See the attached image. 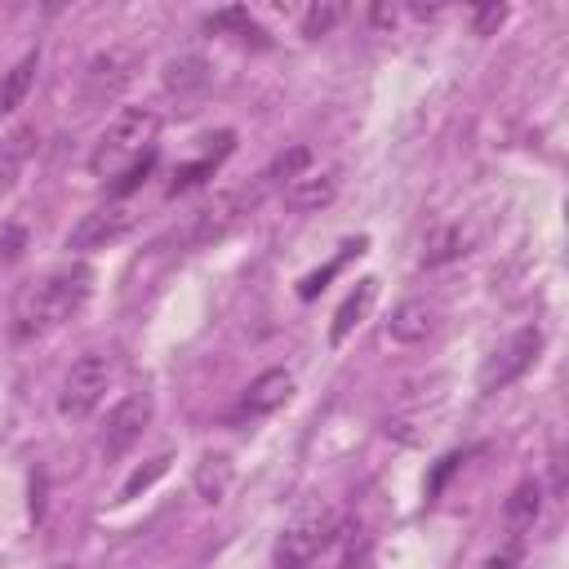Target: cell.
<instances>
[{
    "mask_svg": "<svg viewBox=\"0 0 569 569\" xmlns=\"http://www.w3.org/2000/svg\"><path fill=\"white\" fill-rule=\"evenodd\" d=\"M347 18V9L342 4H311L307 13H302V36L307 40H316V36H325L333 22H342Z\"/></svg>",
    "mask_w": 569,
    "mask_h": 569,
    "instance_id": "cell-22",
    "label": "cell"
},
{
    "mask_svg": "<svg viewBox=\"0 0 569 569\" xmlns=\"http://www.w3.org/2000/svg\"><path fill=\"white\" fill-rule=\"evenodd\" d=\"M333 191H338V178H333V173H307V178H293V182L284 187V204L298 209V213H311V209L329 204Z\"/></svg>",
    "mask_w": 569,
    "mask_h": 569,
    "instance_id": "cell-15",
    "label": "cell"
},
{
    "mask_svg": "<svg viewBox=\"0 0 569 569\" xmlns=\"http://www.w3.org/2000/svg\"><path fill=\"white\" fill-rule=\"evenodd\" d=\"M89 289H93V271H89L84 262L53 267V271H44L40 280L22 284V293L13 298V325H9L13 338H18V342H31V338L58 329L62 320H71V316L84 307Z\"/></svg>",
    "mask_w": 569,
    "mask_h": 569,
    "instance_id": "cell-1",
    "label": "cell"
},
{
    "mask_svg": "<svg viewBox=\"0 0 569 569\" xmlns=\"http://www.w3.org/2000/svg\"><path fill=\"white\" fill-rule=\"evenodd\" d=\"M160 80H164L169 93L191 98V93H200V89L209 84V62L196 58V53H178V58L164 62V76H160Z\"/></svg>",
    "mask_w": 569,
    "mask_h": 569,
    "instance_id": "cell-14",
    "label": "cell"
},
{
    "mask_svg": "<svg viewBox=\"0 0 569 569\" xmlns=\"http://www.w3.org/2000/svg\"><path fill=\"white\" fill-rule=\"evenodd\" d=\"M249 213V200H244V191H227V196H213L209 204H200L187 222H182V231H178V244H191V249H200V244H213V240H222L240 218Z\"/></svg>",
    "mask_w": 569,
    "mask_h": 569,
    "instance_id": "cell-8",
    "label": "cell"
},
{
    "mask_svg": "<svg viewBox=\"0 0 569 569\" xmlns=\"http://www.w3.org/2000/svg\"><path fill=\"white\" fill-rule=\"evenodd\" d=\"M373 22H396V9H373Z\"/></svg>",
    "mask_w": 569,
    "mask_h": 569,
    "instance_id": "cell-29",
    "label": "cell"
},
{
    "mask_svg": "<svg viewBox=\"0 0 569 569\" xmlns=\"http://www.w3.org/2000/svg\"><path fill=\"white\" fill-rule=\"evenodd\" d=\"M431 329H436V311H431L422 298L400 302V307L391 311V320H387V333H391L396 342H422Z\"/></svg>",
    "mask_w": 569,
    "mask_h": 569,
    "instance_id": "cell-13",
    "label": "cell"
},
{
    "mask_svg": "<svg viewBox=\"0 0 569 569\" xmlns=\"http://www.w3.org/2000/svg\"><path fill=\"white\" fill-rule=\"evenodd\" d=\"M36 71H40V53H27V58H18V62L4 71V80H0V116H9L13 107H22V98H27L31 80H36Z\"/></svg>",
    "mask_w": 569,
    "mask_h": 569,
    "instance_id": "cell-17",
    "label": "cell"
},
{
    "mask_svg": "<svg viewBox=\"0 0 569 569\" xmlns=\"http://www.w3.org/2000/svg\"><path fill=\"white\" fill-rule=\"evenodd\" d=\"M142 71V53L133 44H107L102 53L89 58L84 67V102L89 107H102V102H116Z\"/></svg>",
    "mask_w": 569,
    "mask_h": 569,
    "instance_id": "cell-4",
    "label": "cell"
},
{
    "mask_svg": "<svg viewBox=\"0 0 569 569\" xmlns=\"http://www.w3.org/2000/svg\"><path fill=\"white\" fill-rule=\"evenodd\" d=\"M467 253V236L462 227H436L422 244V267H440V262H453Z\"/></svg>",
    "mask_w": 569,
    "mask_h": 569,
    "instance_id": "cell-18",
    "label": "cell"
},
{
    "mask_svg": "<svg viewBox=\"0 0 569 569\" xmlns=\"http://www.w3.org/2000/svg\"><path fill=\"white\" fill-rule=\"evenodd\" d=\"M147 422H151V396H147V391L124 396V400L107 413V422H102V431H98V449H102L107 458L129 453V449L142 440Z\"/></svg>",
    "mask_w": 569,
    "mask_h": 569,
    "instance_id": "cell-9",
    "label": "cell"
},
{
    "mask_svg": "<svg viewBox=\"0 0 569 569\" xmlns=\"http://www.w3.org/2000/svg\"><path fill=\"white\" fill-rule=\"evenodd\" d=\"M338 569H373V542L365 538V529H356V538L347 542V551H342Z\"/></svg>",
    "mask_w": 569,
    "mask_h": 569,
    "instance_id": "cell-23",
    "label": "cell"
},
{
    "mask_svg": "<svg viewBox=\"0 0 569 569\" xmlns=\"http://www.w3.org/2000/svg\"><path fill=\"white\" fill-rule=\"evenodd\" d=\"M338 529H342V520H338V511H329V507L289 520L284 533L276 538V569H307V565L338 538Z\"/></svg>",
    "mask_w": 569,
    "mask_h": 569,
    "instance_id": "cell-3",
    "label": "cell"
},
{
    "mask_svg": "<svg viewBox=\"0 0 569 569\" xmlns=\"http://www.w3.org/2000/svg\"><path fill=\"white\" fill-rule=\"evenodd\" d=\"M289 396H293V373H289V369H267V373H258V378L249 382V391H244V400H240V413L267 418V413L284 409Z\"/></svg>",
    "mask_w": 569,
    "mask_h": 569,
    "instance_id": "cell-11",
    "label": "cell"
},
{
    "mask_svg": "<svg viewBox=\"0 0 569 569\" xmlns=\"http://www.w3.org/2000/svg\"><path fill=\"white\" fill-rule=\"evenodd\" d=\"M156 133H160V116H156L151 107H124V111L107 124V133L98 138V147H93V156H89V169H93L98 178H111V182H116L129 164H138L142 156H151Z\"/></svg>",
    "mask_w": 569,
    "mask_h": 569,
    "instance_id": "cell-2",
    "label": "cell"
},
{
    "mask_svg": "<svg viewBox=\"0 0 569 569\" xmlns=\"http://www.w3.org/2000/svg\"><path fill=\"white\" fill-rule=\"evenodd\" d=\"M22 249H27V231L22 227H0V258L4 262H13V258H22Z\"/></svg>",
    "mask_w": 569,
    "mask_h": 569,
    "instance_id": "cell-26",
    "label": "cell"
},
{
    "mask_svg": "<svg viewBox=\"0 0 569 569\" xmlns=\"http://www.w3.org/2000/svg\"><path fill=\"white\" fill-rule=\"evenodd\" d=\"M538 507H542V485H538V480H520V485L511 489V498L502 502V516H507V525L525 529V525H533Z\"/></svg>",
    "mask_w": 569,
    "mask_h": 569,
    "instance_id": "cell-19",
    "label": "cell"
},
{
    "mask_svg": "<svg viewBox=\"0 0 569 569\" xmlns=\"http://www.w3.org/2000/svg\"><path fill=\"white\" fill-rule=\"evenodd\" d=\"M151 164H156V156H142L138 164H129V169H124V173H120V178L111 182V196H116V200H124V196H129V191H133L138 182H147V173H151Z\"/></svg>",
    "mask_w": 569,
    "mask_h": 569,
    "instance_id": "cell-24",
    "label": "cell"
},
{
    "mask_svg": "<svg viewBox=\"0 0 569 569\" xmlns=\"http://www.w3.org/2000/svg\"><path fill=\"white\" fill-rule=\"evenodd\" d=\"M516 560H520V551H516V547H507V551L489 556V565H485V569H516Z\"/></svg>",
    "mask_w": 569,
    "mask_h": 569,
    "instance_id": "cell-28",
    "label": "cell"
},
{
    "mask_svg": "<svg viewBox=\"0 0 569 569\" xmlns=\"http://www.w3.org/2000/svg\"><path fill=\"white\" fill-rule=\"evenodd\" d=\"M138 204L129 200H111V204H98L89 209L71 231H67V249H102V244H116L124 240L133 227H138Z\"/></svg>",
    "mask_w": 569,
    "mask_h": 569,
    "instance_id": "cell-7",
    "label": "cell"
},
{
    "mask_svg": "<svg viewBox=\"0 0 569 569\" xmlns=\"http://www.w3.org/2000/svg\"><path fill=\"white\" fill-rule=\"evenodd\" d=\"M338 267H342V258H333V262H329V267H325V271H316V276H307V280H302V284H298V293H302V298H316V293H320V289H325V280H329V276H333V271H338Z\"/></svg>",
    "mask_w": 569,
    "mask_h": 569,
    "instance_id": "cell-27",
    "label": "cell"
},
{
    "mask_svg": "<svg viewBox=\"0 0 569 569\" xmlns=\"http://www.w3.org/2000/svg\"><path fill=\"white\" fill-rule=\"evenodd\" d=\"M27 151H31V129H18L9 142H0V196H4V191L18 182Z\"/></svg>",
    "mask_w": 569,
    "mask_h": 569,
    "instance_id": "cell-20",
    "label": "cell"
},
{
    "mask_svg": "<svg viewBox=\"0 0 569 569\" xmlns=\"http://www.w3.org/2000/svg\"><path fill=\"white\" fill-rule=\"evenodd\" d=\"M169 462H173V458H169V453H160V458H151L147 467H138V471L124 480V489H120V502H129V498H138L142 489H151V485H156V480L169 471Z\"/></svg>",
    "mask_w": 569,
    "mask_h": 569,
    "instance_id": "cell-21",
    "label": "cell"
},
{
    "mask_svg": "<svg viewBox=\"0 0 569 569\" xmlns=\"http://www.w3.org/2000/svg\"><path fill=\"white\" fill-rule=\"evenodd\" d=\"M538 351H542V329H533V325L516 329V333L480 365V391H502V387H511L520 373L533 369Z\"/></svg>",
    "mask_w": 569,
    "mask_h": 569,
    "instance_id": "cell-6",
    "label": "cell"
},
{
    "mask_svg": "<svg viewBox=\"0 0 569 569\" xmlns=\"http://www.w3.org/2000/svg\"><path fill=\"white\" fill-rule=\"evenodd\" d=\"M307 164H311V151H307V147H289V151H280V156H276V160H271V164H267L249 187H240V191H244V200H249V209H253V204H262L276 187H289L293 178H302V169H307Z\"/></svg>",
    "mask_w": 569,
    "mask_h": 569,
    "instance_id": "cell-10",
    "label": "cell"
},
{
    "mask_svg": "<svg viewBox=\"0 0 569 569\" xmlns=\"http://www.w3.org/2000/svg\"><path fill=\"white\" fill-rule=\"evenodd\" d=\"M107 387H111V360L98 356V351L80 356V360L67 369V378H62L58 413H62V418H89V413L102 405Z\"/></svg>",
    "mask_w": 569,
    "mask_h": 569,
    "instance_id": "cell-5",
    "label": "cell"
},
{
    "mask_svg": "<svg viewBox=\"0 0 569 569\" xmlns=\"http://www.w3.org/2000/svg\"><path fill=\"white\" fill-rule=\"evenodd\" d=\"M373 298H378V280L373 276H365V280H356V289L342 298V307L333 311V325H329V338L333 342H342L360 320H365V311L373 307Z\"/></svg>",
    "mask_w": 569,
    "mask_h": 569,
    "instance_id": "cell-12",
    "label": "cell"
},
{
    "mask_svg": "<svg viewBox=\"0 0 569 569\" xmlns=\"http://www.w3.org/2000/svg\"><path fill=\"white\" fill-rule=\"evenodd\" d=\"M502 18H507V4H480V9L471 13V31H476V36H493V31L502 27Z\"/></svg>",
    "mask_w": 569,
    "mask_h": 569,
    "instance_id": "cell-25",
    "label": "cell"
},
{
    "mask_svg": "<svg viewBox=\"0 0 569 569\" xmlns=\"http://www.w3.org/2000/svg\"><path fill=\"white\" fill-rule=\"evenodd\" d=\"M231 489V458L227 453H204L196 462V493L204 502H222Z\"/></svg>",
    "mask_w": 569,
    "mask_h": 569,
    "instance_id": "cell-16",
    "label": "cell"
}]
</instances>
